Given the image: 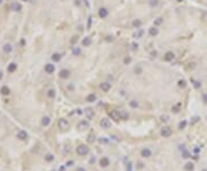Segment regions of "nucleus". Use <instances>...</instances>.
<instances>
[{"mask_svg":"<svg viewBox=\"0 0 207 171\" xmlns=\"http://www.w3.org/2000/svg\"><path fill=\"white\" fill-rule=\"evenodd\" d=\"M89 153V147L86 145H79L77 147V154L81 156H84V155H88Z\"/></svg>","mask_w":207,"mask_h":171,"instance_id":"1","label":"nucleus"},{"mask_svg":"<svg viewBox=\"0 0 207 171\" xmlns=\"http://www.w3.org/2000/svg\"><path fill=\"white\" fill-rule=\"evenodd\" d=\"M171 133H173V131H171V129L170 128H168V126H165V128H162V130H161V135H162L163 138L170 137Z\"/></svg>","mask_w":207,"mask_h":171,"instance_id":"2","label":"nucleus"},{"mask_svg":"<svg viewBox=\"0 0 207 171\" xmlns=\"http://www.w3.org/2000/svg\"><path fill=\"white\" fill-rule=\"evenodd\" d=\"M109 117L113 119V121H115V122L120 121V119H121V117H120V111H116V110H112V111L109 113Z\"/></svg>","mask_w":207,"mask_h":171,"instance_id":"3","label":"nucleus"},{"mask_svg":"<svg viewBox=\"0 0 207 171\" xmlns=\"http://www.w3.org/2000/svg\"><path fill=\"white\" fill-rule=\"evenodd\" d=\"M59 126H60V129H62V130H67V129H69V123H68L67 119L62 118V119L59 121Z\"/></svg>","mask_w":207,"mask_h":171,"instance_id":"4","label":"nucleus"},{"mask_svg":"<svg viewBox=\"0 0 207 171\" xmlns=\"http://www.w3.org/2000/svg\"><path fill=\"white\" fill-rule=\"evenodd\" d=\"M110 122H109L108 118H103L101 121H100V126L103 128V129H108V128H110Z\"/></svg>","mask_w":207,"mask_h":171,"instance_id":"5","label":"nucleus"},{"mask_svg":"<svg viewBox=\"0 0 207 171\" xmlns=\"http://www.w3.org/2000/svg\"><path fill=\"white\" fill-rule=\"evenodd\" d=\"M99 87H100V90L103 92H108L109 90H110V84L107 83V82H104V83H101L99 85Z\"/></svg>","mask_w":207,"mask_h":171,"instance_id":"6","label":"nucleus"},{"mask_svg":"<svg viewBox=\"0 0 207 171\" xmlns=\"http://www.w3.org/2000/svg\"><path fill=\"white\" fill-rule=\"evenodd\" d=\"M44 69H45V73H54V70H55V67H54V64H52V63H47Z\"/></svg>","mask_w":207,"mask_h":171,"instance_id":"7","label":"nucleus"},{"mask_svg":"<svg viewBox=\"0 0 207 171\" xmlns=\"http://www.w3.org/2000/svg\"><path fill=\"white\" fill-rule=\"evenodd\" d=\"M59 76H60L62 79H66V78H68L69 76H70V71H69L68 69H62V70H60Z\"/></svg>","mask_w":207,"mask_h":171,"instance_id":"8","label":"nucleus"},{"mask_svg":"<svg viewBox=\"0 0 207 171\" xmlns=\"http://www.w3.org/2000/svg\"><path fill=\"white\" fill-rule=\"evenodd\" d=\"M98 15H99V17H101V18H105L106 16L108 15V9H107V8H105V7L100 8V9L98 11Z\"/></svg>","mask_w":207,"mask_h":171,"instance_id":"9","label":"nucleus"},{"mask_svg":"<svg viewBox=\"0 0 207 171\" xmlns=\"http://www.w3.org/2000/svg\"><path fill=\"white\" fill-rule=\"evenodd\" d=\"M149 35H150L151 37H155L159 35V29H158V26H152V28H150V30H149Z\"/></svg>","mask_w":207,"mask_h":171,"instance_id":"10","label":"nucleus"},{"mask_svg":"<svg viewBox=\"0 0 207 171\" xmlns=\"http://www.w3.org/2000/svg\"><path fill=\"white\" fill-rule=\"evenodd\" d=\"M163 59H165V61H173L174 59H175V54L173 52H167L165 54V56H163Z\"/></svg>","mask_w":207,"mask_h":171,"instance_id":"11","label":"nucleus"},{"mask_svg":"<svg viewBox=\"0 0 207 171\" xmlns=\"http://www.w3.org/2000/svg\"><path fill=\"white\" fill-rule=\"evenodd\" d=\"M99 164H100V166H103V168H106V166L109 165V160L108 157H101L100 159V161H99Z\"/></svg>","mask_w":207,"mask_h":171,"instance_id":"12","label":"nucleus"},{"mask_svg":"<svg viewBox=\"0 0 207 171\" xmlns=\"http://www.w3.org/2000/svg\"><path fill=\"white\" fill-rule=\"evenodd\" d=\"M77 128H78L79 130H86V129H89V123H88V121H81V122L78 123Z\"/></svg>","mask_w":207,"mask_h":171,"instance_id":"13","label":"nucleus"},{"mask_svg":"<svg viewBox=\"0 0 207 171\" xmlns=\"http://www.w3.org/2000/svg\"><path fill=\"white\" fill-rule=\"evenodd\" d=\"M91 44H92V40H91L90 37H85V38L82 40V45L83 46H85V47H89Z\"/></svg>","mask_w":207,"mask_h":171,"instance_id":"14","label":"nucleus"},{"mask_svg":"<svg viewBox=\"0 0 207 171\" xmlns=\"http://www.w3.org/2000/svg\"><path fill=\"white\" fill-rule=\"evenodd\" d=\"M17 138L20 140H26V138H28V133H26V131H19V133H17Z\"/></svg>","mask_w":207,"mask_h":171,"instance_id":"15","label":"nucleus"},{"mask_svg":"<svg viewBox=\"0 0 207 171\" xmlns=\"http://www.w3.org/2000/svg\"><path fill=\"white\" fill-rule=\"evenodd\" d=\"M151 155H152V152H151L150 148H144L142 150V156L143 157H150Z\"/></svg>","mask_w":207,"mask_h":171,"instance_id":"16","label":"nucleus"},{"mask_svg":"<svg viewBox=\"0 0 207 171\" xmlns=\"http://www.w3.org/2000/svg\"><path fill=\"white\" fill-rule=\"evenodd\" d=\"M16 68H17V66H16V63L12 62V63L9 64V66H8V68H7V71H8V73H14V71L16 70Z\"/></svg>","mask_w":207,"mask_h":171,"instance_id":"17","label":"nucleus"},{"mask_svg":"<svg viewBox=\"0 0 207 171\" xmlns=\"http://www.w3.org/2000/svg\"><path fill=\"white\" fill-rule=\"evenodd\" d=\"M50 123H51V118H50V117L45 116V117H43V118H41V124L44 125V126L50 125Z\"/></svg>","mask_w":207,"mask_h":171,"instance_id":"18","label":"nucleus"},{"mask_svg":"<svg viewBox=\"0 0 207 171\" xmlns=\"http://www.w3.org/2000/svg\"><path fill=\"white\" fill-rule=\"evenodd\" d=\"M2 49H4V52L5 53H10L12 51H13V46H12L10 44H5Z\"/></svg>","mask_w":207,"mask_h":171,"instance_id":"19","label":"nucleus"},{"mask_svg":"<svg viewBox=\"0 0 207 171\" xmlns=\"http://www.w3.org/2000/svg\"><path fill=\"white\" fill-rule=\"evenodd\" d=\"M0 92H1V94L2 95H8L9 94V87H7V86H2V87L0 88Z\"/></svg>","mask_w":207,"mask_h":171,"instance_id":"20","label":"nucleus"},{"mask_svg":"<svg viewBox=\"0 0 207 171\" xmlns=\"http://www.w3.org/2000/svg\"><path fill=\"white\" fill-rule=\"evenodd\" d=\"M191 83L193 84V86H194V88H200V86H201V83H200L199 80H197V79H194V78H191Z\"/></svg>","mask_w":207,"mask_h":171,"instance_id":"21","label":"nucleus"},{"mask_svg":"<svg viewBox=\"0 0 207 171\" xmlns=\"http://www.w3.org/2000/svg\"><path fill=\"white\" fill-rule=\"evenodd\" d=\"M86 100H88V102H94L96 100H97V97H96V94H89L88 95V98H86Z\"/></svg>","mask_w":207,"mask_h":171,"instance_id":"22","label":"nucleus"},{"mask_svg":"<svg viewBox=\"0 0 207 171\" xmlns=\"http://www.w3.org/2000/svg\"><path fill=\"white\" fill-rule=\"evenodd\" d=\"M60 59H61V54H60V53H54V54L52 55V60H53L54 62L60 61Z\"/></svg>","mask_w":207,"mask_h":171,"instance_id":"23","label":"nucleus"},{"mask_svg":"<svg viewBox=\"0 0 207 171\" xmlns=\"http://www.w3.org/2000/svg\"><path fill=\"white\" fill-rule=\"evenodd\" d=\"M193 168H194V165H193V163H191V162L186 163L185 165H184V169H185L186 171H192L193 170Z\"/></svg>","mask_w":207,"mask_h":171,"instance_id":"24","label":"nucleus"},{"mask_svg":"<svg viewBox=\"0 0 207 171\" xmlns=\"http://www.w3.org/2000/svg\"><path fill=\"white\" fill-rule=\"evenodd\" d=\"M120 117H121V119H125V121H127V119L129 118V115H128V113L121 110V111H120Z\"/></svg>","mask_w":207,"mask_h":171,"instance_id":"25","label":"nucleus"},{"mask_svg":"<svg viewBox=\"0 0 207 171\" xmlns=\"http://www.w3.org/2000/svg\"><path fill=\"white\" fill-rule=\"evenodd\" d=\"M140 25H142V21H140V20H135V21L132 22V26L136 28V29H139Z\"/></svg>","mask_w":207,"mask_h":171,"instance_id":"26","label":"nucleus"},{"mask_svg":"<svg viewBox=\"0 0 207 171\" xmlns=\"http://www.w3.org/2000/svg\"><path fill=\"white\" fill-rule=\"evenodd\" d=\"M162 22H163V18L162 17H158L156 20H154V25L155 26L160 25V24H162Z\"/></svg>","mask_w":207,"mask_h":171,"instance_id":"27","label":"nucleus"},{"mask_svg":"<svg viewBox=\"0 0 207 171\" xmlns=\"http://www.w3.org/2000/svg\"><path fill=\"white\" fill-rule=\"evenodd\" d=\"M186 124H188V122H186L185 119H184V121H182L181 123H180V124H178V129H180V130H183V129H185Z\"/></svg>","mask_w":207,"mask_h":171,"instance_id":"28","label":"nucleus"},{"mask_svg":"<svg viewBox=\"0 0 207 171\" xmlns=\"http://www.w3.org/2000/svg\"><path fill=\"white\" fill-rule=\"evenodd\" d=\"M86 116H88L90 119L93 118V116H94V114H93L92 109H86Z\"/></svg>","mask_w":207,"mask_h":171,"instance_id":"29","label":"nucleus"},{"mask_svg":"<svg viewBox=\"0 0 207 171\" xmlns=\"http://www.w3.org/2000/svg\"><path fill=\"white\" fill-rule=\"evenodd\" d=\"M178 86L181 88H184L186 86V82L184 79H180V80H178Z\"/></svg>","mask_w":207,"mask_h":171,"instance_id":"30","label":"nucleus"},{"mask_svg":"<svg viewBox=\"0 0 207 171\" xmlns=\"http://www.w3.org/2000/svg\"><path fill=\"white\" fill-rule=\"evenodd\" d=\"M72 54L74 55H79L81 54V48H78V47H75V48H72Z\"/></svg>","mask_w":207,"mask_h":171,"instance_id":"31","label":"nucleus"},{"mask_svg":"<svg viewBox=\"0 0 207 171\" xmlns=\"http://www.w3.org/2000/svg\"><path fill=\"white\" fill-rule=\"evenodd\" d=\"M47 95H48L50 98H54V97H55V91H54L53 88L48 90V92H47Z\"/></svg>","mask_w":207,"mask_h":171,"instance_id":"32","label":"nucleus"},{"mask_svg":"<svg viewBox=\"0 0 207 171\" xmlns=\"http://www.w3.org/2000/svg\"><path fill=\"white\" fill-rule=\"evenodd\" d=\"M12 7H13V9H14V11H16V12L21 11V8H22L20 4H16V2H15V4H13V6H12Z\"/></svg>","mask_w":207,"mask_h":171,"instance_id":"33","label":"nucleus"},{"mask_svg":"<svg viewBox=\"0 0 207 171\" xmlns=\"http://www.w3.org/2000/svg\"><path fill=\"white\" fill-rule=\"evenodd\" d=\"M129 104H130V107L131 108H136V107H138V102L136 101V100H131L129 102Z\"/></svg>","mask_w":207,"mask_h":171,"instance_id":"34","label":"nucleus"},{"mask_svg":"<svg viewBox=\"0 0 207 171\" xmlns=\"http://www.w3.org/2000/svg\"><path fill=\"white\" fill-rule=\"evenodd\" d=\"M45 160H46L47 162H52V161L54 160V156L52 155V154H47V155L45 156Z\"/></svg>","mask_w":207,"mask_h":171,"instance_id":"35","label":"nucleus"},{"mask_svg":"<svg viewBox=\"0 0 207 171\" xmlns=\"http://www.w3.org/2000/svg\"><path fill=\"white\" fill-rule=\"evenodd\" d=\"M158 4H159V1H158V0H150V6L151 7H155V6H158Z\"/></svg>","mask_w":207,"mask_h":171,"instance_id":"36","label":"nucleus"},{"mask_svg":"<svg viewBox=\"0 0 207 171\" xmlns=\"http://www.w3.org/2000/svg\"><path fill=\"white\" fill-rule=\"evenodd\" d=\"M77 37L75 36V37H72V39H70V43H71V45H75L76 44V42H77Z\"/></svg>","mask_w":207,"mask_h":171,"instance_id":"37","label":"nucleus"},{"mask_svg":"<svg viewBox=\"0 0 207 171\" xmlns=\"http://www.w3.org/2000/svg\"><path fill=\"white\" fill-rule=\"evenodd\" d=\"M91 24H92V17L90 16V17H89V20H88V28L89 29L91 28Z\"/></svg>","mask_w":207,"mask_h":171,"instance_id":"38","label":"nucleus"},{"mask_svg":"<svg viewBox=\"0 0 207 171\" xmlns=\"http://www.w3.org/2000/svg\"><path fill=\"white\" fill-rule=\"evenodd\" d=\"M131 62V59H130V57H125V59H124V63H125V64H128V63H130Z\"/></svg>","mask_w":207,"mask_h":171,"instance_id":"39","label":"nucleus"},{"mask_svg":"<svg viewBox=\"0 0 207 171\" xmlns=\"http://www.w3.org/2000/svg\"><path fill=\"white\" fill-rule=\"evenodd\" d=\"M135 73H138V75H139V73H142V69H140L139 67H138V68H135Z\"/></svg>","mask_w":207,"mask_h":171,"instance_id":"40","label":"nucleus"},{"mask_svg":"<svg viewBox=\"0 0 207 171\" xmlns=\"http://www.w3.org/2000/svg\"><path fill=\"white\" fill-rule=\"evenodd\" d=\"M100 142H108V139H104V138H99Z\"/></svg>","mask_w":207,"mask_h":171,"instance_id":"41","label":"nucleus"},{"mask_svg":"<svg viewBox=\"0 0 207 171\" xmlns=\"http://www.w3.org/2000/svg\"><path fill=\"white\" fill-rule=\"evenodd\" d=\"M89 142H93L94 141V139H93V135H89Z\"/></svg>","mask_w":207,"mask_h":171,"instance_id":"42","label":"nucleus"},{"mask_svg":"<svg viewBox=\"0 0 207 171\" xmlns=\"http://www.w3.org/2000/svg\"><path fill=\"white\" fill-rule=\"evenodd\" d=\"M142 35H143V31H139V32H138V33H136L135 36L137 37V38H140V36H142Z\"/></svg>","mask_w":207,"mask_h":171,"instance_id":"43","label":"nucleus"},{"mask_svg":"<svg viewBox=\"0 0 207 171\" xmlns=\"http://www.w3.org/2000/svg\"><path fill=\"white\" fill-rule=\"evenodd\" d=\"M132 48H134V49H137V48H138V45H137V44H132Z\"/></svg>","mask_w":207,"mask_h":171,"instance_id":"44","label":"nucleus"},{"mask_svg":"<svg viewBox=\"0 0 207 171\" xmlns=\"http://www.w3.org/2000/svg\"><path fill=\"white\" fill-rule=\"evenodd\" d=\"M74 164V162L72 161H69V162H67V166H70V165H72Z\"/></svg>","mask_w":207,"mask_h":171,"instance_id":"45","label":"nucleus"},{"mask_svg":"<svg viewBox=\"0 0 207 171\" xmlns=\"http://www.w3.org/2000/svg\"><path fill=\"white\" fill-rule=\"evenodd\" d=\"M202 98H204V101L207 102V94H204V95H202Z\"/></svg>","mask_w":207,"mask_h":171,"instance_id":"46","label":"nucleus"},{"mask_svg":"<svg viewBox=\"0 0 207 171\" xmlns=\"http://www.w3.org/2000/svg\"><path fill=\"white\" fill-rule=\"evenodd\" d=\"M84 1V4H85V6L86 7H90V5H89V2H88V0H83Z\"/></svg>","mask_w":207,"mask_h":171,"instance_id":"47","label":"nucleus"},{"mask_svg":"<svg viewBox=\"0 0 207 171\" xmlns=\"http://www.w3.org/2000/svg\"><path fill=\"white\" fill-rule=\"evenodd\" d=\"M162 121H168V116H162Z\"/></svg>","mask_w":207,"mask_h":171,"instance_id":"48","label":"nucleus"},{"mask_svg":"<svg viewBox=\"0 0 207 171\" xmlns=\"http://www.w3.org/2000/svg\"><path fill=\"white\" fill-rule=\"evenodd\" d=\"M76 171H85V169H84V168H78Z\"/></svg>","mask_w":207,"mask_h":171,"instance_id":"49","label":"nucleus"},{"mask_svg":"<svg viewBox=\"0 0 207 171\" xmlns=\"http://www.w3.org/2000/svg\"><path fill=\"white\" fill-rule=\"evenodd\" d=\"M1 78H2V73L0 71V79H1Z\"/></svg>","mask_w":207,"mask_h":171,"instance_id":"50","label":"nucleus"},{"mask_svg":"<svg viewBox=\"0 0 207 171\" xmlns=\"http://www.w3.org/2000/svg\"><path fill=\"white\" fill-rule=\"evenodd\" d=\"M176 1H177V2H182L183 0H176Z\"/></svg>","mask_w":207,"mask_h":171,"instance_id":"51","label":"nucleus"},{"mask_svg":"<svg viewBox=\"0 0 207 171\" xmlns=\"http://www.w3.org/2000/svg\"><path fill=\"white\" fill-rule=\"evenodd\" d=\"M201 171H207V169H202V170H201Z\"/></svg>","mask_w":207,"mask_h":171,"instance_id":"52","label":"nucleus"},{"mask_svg":"<svg viewBox=\"0 0 207 171\" xmlns=\"http://www.w3.org/2000/svg\"><path fill=\"white\" fill-rule=\"evenodd\" d=\"M1 2H2V0H0V4H1Z\"/></svg>","mask_w":207,"mask_h":171,"instance_id":"53","label":"nucleus"},{"mask_svg":"<svg viewBox=\"0 0 207 171\" xmlns=\"http://www.w3.org/2000/svg\"><path fill=\"white\" fill-rule=\"evenodd\" d=\"M23 1H28V0H23Z\"/></svg>","mask_w":207,"mask_h":171,"instance_id":"54","label":"nucleus"}]
</instances>
